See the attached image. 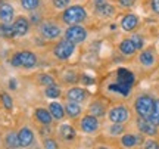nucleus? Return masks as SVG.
Segmentation results:
<instances>
[{"instance_id":"393cba45","label":"nucleus","mask_w":159,"mask_h":149,"mask_svg":"<svg viewBox=\"0 0 159 149\" xmlns=\"http://www.w3.org/2000/svg\"><path fill=\"white\" fill-rule=\"evenodd\" d=\"M61 136H62L65 140H72L75 137V130L68 124H63L61 127Z\"/></svg>"},{"instance_id":"20e7f679","label":"nucleus","mask_w":159,"mask_h":149,"mask_svg":"<svg viewBox=\"0 0 159 149\" xmlns=\"http://www.w3.org/2000/svg\"><path fill=\"white\" fill-rule=\"evenodd\" d=\"M53 52H55L56 58H59V59H68L74 53V43H71V41H68L65 39V40L57 43Z\"/></svg>"},{"instance_id":"f8f14e48","label":"nucleus","mask_w":159,"mask_h":149,"mask_svg":"<svg viewBox=\"0 0 159 149\" xmlns=\"http://www.w3.org/2000/svg\"><path fill=\"white\" fill-rule=\"evenodd\" d=\"M66 98H68L69 100H74V102H83V100L87 98V92L83 90V89H80V87H74V89L68 90Z\"/></svg>"},{"instance_id":"37998d69","label":"nucleus","mask_w":159,"mask_h":149,"mask_svg":"<svg viewBox=\"0 0 159 149\" xmlns=\"http://www.w3.org/2000/svg\"><path fill=\"white\" fill-rule=\"evenodd\" d=\"M105 3H106L105 0H94V5H96V7H97V6H102V5H105Z\"/></svg>"},{"instance_id":"7ed1b4c3","label":"nucleus","mask_w":159,"mask_h":149,"mask_svg":"<svg viewBox=\"0 0 159 149\" xmlns=\"http://www.w3.org/2000/svg\"><path fill=\"white\" fill-rule=\"evenodd\" d=\"M85 37H87V33H85V30L83 27H80V25H72V27H69L66 30V33H65V39L71 43H81V41L85 40Z\"/></svg>"},{"instance_id":"58836bf2","label":"nucleus","mask_w":159,"mask_h":149,"mask_svg":"<svg viewBox=\"0 0 159 149\" xmlns=\"http://www.w3.org/2000/svg\"><path fill=\"white\" fill-rule=\"evenodd\" d=\"M118 2H119V5L124 6V7H131V6L134 5L136 0H118Z\"/></svg>"},{"instance_id":"bb28decb","label":"nucleus","mask_w":159,"mask_h":149,"mask_svg":"<svg viewBox=\"0 0 159 149\" xmlns=\"http://www.w3.org/2000/svg\"><path fill=\"white\" fill-rule=\"evenodd\" d=\"M90 114L94 117H102L105 114V106L102 102H94L90 105Z\"/></svg>"},{"instance_id":"f03ea898","label":"nucleus","mask_w":159,"mask_h":149,"mask_svg":"<svg viewBox=\"0 0 159 149\" xmlns=\"http://www.w3.org/2000/svg\"><path fill=\"white\" fill-rule=\"evenodd\" d=\"M153 102H155V99H152L148 95L140 96L136 100V103H134L136 112L140 117H143V118H148L149 115H150V112H152V109H153Z\"/></svg>"},{"instance_id":"473e14b6","label":"nucleus","mask_w":159,"mask_h":149,"mask_svg":"<svg viewBox=\"0 0 159 149\" xmlns=\"http://www.w3.org/2000/svg\"><path fill=\"white\" fill-rule=\"evenodd\" d=\"M131 41L134 43L136 49H142V47H143V39H142V35L134 34V35H133V39H131Z\"/></svg>"},{"instance_id":"c756f323","label":"nucleus","mask_w":159,"mask_h":149,"mask_svg":"<svg viewBox=\"0 0 159 149\" xmlns=\"http://www.w3.org/2000/svg\"><path fill=\"white\" fill-rule=\"evenodd\" d=\"M6 145L9 148H18L19 146V140H18V134L16 133H9L6 136Z\"/></svg>"},{"instance_id":"79ce46f5","label":"nucleus","mask_w":159,"mask_h":149,"mask_svg":"<svg viewBox=\"0 0 159 149\" xmlns=\"http://www.w3.org/2000/svg\"><path fill=\"white\" fill-rule=\"evenodd\" d=\"M31 21H33L34 24H37L40 21V16L37 15V13H31Z\"/></svg>"},{"instance_id":"f3484780","label":"nucleus","mask_w":159,"mask_h":149,"mask_svg":"<svg viewBox=\"0 0 159 149\" xmlns=\"http://www.w3.org/2000/svg\"><path fill=\"white\" fill-rule=\"evenodd\" d=\"M49 108H50L49 111H50L52 117H53L55 120H62L63 118V115H65V109L62 108V105L53 102V103H50V106H49Z\"/></svg>"},{"instance_id":"412c9836","label":"nucleus","mask_w":159,"mask_h":149,"mask_svg":"<svg viewBox=\"0 0 159 149\" xmlns=\"http://www.w3.org/2000/svg\"><path fill=\"white\" fill-rule=\"evenodd\" d=\"M111 92H119L122 96H127L128 93H130V89L131 87L130 86H125V84H122V83H114V84H109V87H108Z\"/></svg>"},{"instance_id":"c9c22d12","label":"nucleus","mask_w":159,"mask_h":149,"mask_svg":"<svg viewBox=\"0 0 159 149\" xmlns=\"http://www.w3.org/2000/svg\"><path fill=\"white\" fill-rule=\"evenodd\" d=\"M146 149H159V143L155 142V140H146L144 145H143Z\"/></svg>"},{"instance_id":"7c9ffc66","label":"nucleus","mask_w":159,"mask_h":149,"mask_svg":"<svg viewBox=\"0 0 159 149\" xmlns=\"http://www.w3.org/2000/svg\"><path fill=\"white\" fill-rule=\"evenodd\" d=\"M39 83L40 84H43V86H52V84H55V80L52 78L50 75L47 74H43L39 77Z\"/></svg>"},{"instance_id":"a19ab883","label":"nucleus","mask_w":159,"mask_h":149,"mask_svg":"<svg viewBox=\"0 0 159 149\" xmlns=\"http://www.w3.org/2000/svg\"><path fill=\"white\" fill-rule=\"evenodd\" d=\"M9 87H11L12 90L16 89V80H15V78H11V80H9Z\"/></svg>"},{"instance_id":"0eeeda50","label":"nucleus","mask_w":159,"mask_h":149,"mask_svg":"<svg viewBox=\"0 0 159 149\" xmlns=\"http://www.w3.org/2000/svg\"><path fill=\"white\" fill-rule=\"evenodd\" d=\"M13 27V33H15V37H22L28 33L30 30V22L27 21V18L24 16H19L15 19V22L12 24Z\"/></svg>"},{"instance_id":"2f4dec72","label":"nucleus","mask_w":159,"mask_h":149,"mask_svg":"<svg viewBox=\"0 0 159 149\" xmlns=\"http://www.w3.org/2000/svg\"><path fill=\"white\" fill-rule=\"evenodd\" d=\"M2 102H3V106H5L6 109H12V99H11V96L7 95V93H3L2 95Z\"/></svg>"},{"instance_id":"ea45409f","label":"nucleus","mask_w":159,"mask_h":149,"mask_svg":"<svg viewBox=\"0 0 159 149\" xmlns=\"http://www.w3.org/2000/svg\"><path fill=\"white\" fill-rule=\"evenodd\" d=\"M150 6H152V11H153L155 13H158V15H159V0H152Z\"/></svg>"},{"instance_id":"c03bdc74","label":"nucleus","mask_w":159,"mask_h":149,"mask_svg":"<svg viewBox=\"0 0 159 149\" xmlns=\"http://www.w3.org/2000/svg\"><path fill=\"white\" fill-rule=\"evenodd\" d=\"M83 80H84L85 84H90V83H93V80H91V78H89L87 75H84V77H83Z\"/></svg>"},{"instance_id":"cd10ccee","label":"nucleus","mask_w":159,"mask_h":149,"mask_svg":"<svg viewBox=\"0 0 159 149\" xmlns=\"http://www.w3.org/2000/svg\"><path fill=\"white\" fill-rule=\"evenodd\" d=\"M21 5L25 11H35L40 6V0H21Z\"/></svg>"},{"instance_id":"4be33fe9","label":"nucleus","mask_w":159,"mask_h":149,"mask_svg":"<svg viewBox=\"0 0 159 149\" xmlns=\"http://www.w3.org/2000/svg\"><path fill=\"white\" fill-rule=\"evenodd\" d=\"M137 142H140V137H139V136H134V134H125V136H122V139H121V143H122V146H125V148H133V146H136Z\"/></svg>"},{"instance_id":"423d86ee","label":"nucleus","mask_w":159,"mask_h":149,"mask_svg":"<svg viewBox=\"0 0 159 149\" xmlns=\"http://www.w3.org/2000/svg\"><path fill=\"white\" fill-rule=\"evenodd\" d=\"M40 33H41V35H43L44 39H47V40H53V39L59 37V34H61V28L53 22H44V24H41V27H40Z\"/></svg>"},{"instance_id":"9d476101","label":"nucleus","mask_w":159,"mask_h":149,"mask_svg":"<svg viewBox=\"0 0 159 149\" xmlns=\"http://www.w3.org/2000/svg\"><path fill=\"white\" fill-rule=\"evenodd\" d=\"M137 126H139V130L144 134H149V136H155L156 134V126H155L153 123H150L148 118H143L140 117V120L137 121Z\"/></svg>"},{"instance_id":"b1692460","label":"nucleus","mask_w":159,"mask_h":149,"mask_svg":"<svg viewBox=\"0 0 159 149\" xmlns=\"http://www.w3.org/2000/svg\"><path fill=\"white\" fill-rule=\"evenodd\" d=\"M148 120L150 121V123H153L156 127L159 126V99H156L153 102V109H152L150 115L148 117Z\"/></svg>"},{"instance_id":"a211bd4d","label":"nucleus","mask_w":159,"mask_h":149,"mask_svg":"<svg viewBox=\"0 0 159 149\" xmlns=\"http://www.w3.org/2000/svg\"><path fill=\"white\" fill-rule=\"evenodd\" d=\"M119 50H121V53H124L125 56H130L137 49L131 40H124V41H121V44H119Z\"/></svg>"},{"instance_id":"4468645a","label":"nucleus","mask_w":159,"mask_h":149,"mask_svg":"<svg viewBox=\"0 0 159 149\" xmlns=\"http://www.w3.org/2000/svg\"><path fill=\"white\" fill-rule=\"evenodd\" d=\"M118 83H122L125 86H133V83H134V75L131 71L128 69H124L121 68L118 69Z\"/></svg>"},{"instance_id":"e433bc0d","label":"nucleus","mask_w":159,"mask_h":149,"mask_svg":"<svg viewBox=\"0 0 159 149\" xmlns=\"http://www.w3.org/2000/svg\"><path fill=\"white\" fill-rule=\"evenodd\" d=\"M11 63L13 67H21V56H19V53H15L11 59Z\"/></svg>"},{"instance_id":"ddd939ff","label":"nucleus","mask_w":159,"mask_h":149,"mask_svg":"<svg viewBox=\"0 0 159 149\" xmlns=\"http://www.w3.org/2000/svg\"><path fill=\"white\" fill-rule=\"evenodd\" d=\"M0 19H2V22H11L13 19V7L9 3L0 5Z\"/></svg>"},{"instance_id":"72a5a7b5","label":"nucleus","mask_w":159,"mask_h":149,"mask_svg":"<svg viewBox=\"0 0 159 149\" xmlns=\"http://www.w3.org/2000/svg\"><path fill=\"white\" fill-rule=\"evenodd\" d=\"M109 132H111V134H119L122 132V124L121 123H114V126L109 128Z\"/></svg>"},{"instance_id":"4c0bfd02","label":"nucleus","mask_w":159,"mask_h":149,"mask_svg":"<svg viewBox=\"0 0 159 149\" xmlns=\"http://www.w3.org/2000/svg\"><path fill=\"white\" fill-rule=\"evenodd\" d=\"M44 148H49V149H56L57 145L55 140H50V139H47V140H44Z\"/></svg>"},{"instance_id":"dca6fc26","label":"nucleus","mask_w":159,"mask_h":149,"mask_svg":"<svg viewBox=\"0 0 159 149\" xmlns=\"http://www.w3.org/2000/svg\"><path fill=\"white\" fill-rule=\"evenodd\" d=\"M137 24H139V19L136 15H127L122 18L121 25H122V30H125V31H133L137 27Z\"/></svg>"},{"instance_id":"2eb2a0df","label":"nucleus","mask_w":159,"mask_h":149,"mask_svg":"<svg viewBox=\"0 0 159 149\" xmlns=\"http://www.w3.org/2000/svg\"><path fill=\"white\" fill-rule=\"evenodd\" d=\"M35 118H37V121L39 123H41L43 126H49L52 123V114L50 111H47V109H43V108H39L37 111H35Z\"/></svg>"},{"instance_id":"6ab92c4d","label":"nucleus","mask_w":159,"mask_h":149,"mask_svg":"<svg viewBox=\"0 0 159 149\" xmlns=\"http://www.w3.org/2000/svg\"><path fill=\"white\" fill-rule=\"evenodd\" d=\"M140 63L142 65H144V67H152L155 62V55H153V52L152 50H144L140 55Z\"/></svg>"},{"instance_id":"9b49d317","label":"nucleus","mask_w":159,"mask_h":149,"mask_svg":"<svg viewBox=\"0 0 159 149\" xmlns=\"http://www.w3.org/2000/svg\"><path fill=\"white\" fill-rule=\"evenodd\" d=\"M19 56H21V67L24 68H33L35 67V63H37V58L33 52H21L19 53Z\"/></svg>"},{"instance_id":"c85d7f7f","label":"nucleus","mask_w":159,"mask_h":149,"mask_svg":"<svg viewBox=\"0 0 159 149\" xmlns=\"http://www.w3.org/2000/svg\"><path fill=\"white\" fill-rule=\"evenodd\" d=\"M46 96L47 98H52V99H56L61 96V90H59V87L56 84H52V86H47L46 89Z\"/></svg>"},{"instance_id":"39448f33","label":"nucleus","mask_w":159,"mask_h":149,"mask_svg":"<svg viewBox=\"0 0 159 149\" xmlns=\"http://www.w3.org/2000/svg\"><path fill=\"white\" fill-rule=\"evenodd\" d=\"M130 118V112H128V109L122 106V105H119V106H115L109 111V120L112 121V123H125V121Z\"/></svg>"},{"instance_id":"f704fd0d","label":"nucleus","mask_w":159,"mask_h":149,"mask_svg":"<svg viewBox=\"0 0 159 149\" xmlns=\"http://www.w3.org/2000/svg\"><path fill=\"white\" fill-rule=\"evenodd\" d=\"M69 2H71V0H53V5H55V7H57V9H63V7H66V6L69 5Z\"/></svg>"},{"instance_id":"1a4fd4ad","label":"nucleus","mask_w":159,"mask_h":149,"mask_svg":"<svg viewBox=\"0 0 159 149\" xmlns=\"http://www.w3.org/2000/svg\"><path fill=\"white\" fill-rule=\"evenodd\" d=\"M97 127H99V123H97L94 115H87V117H84V118L81 120V128H83L84 133L96 132Z\"/></svg>"},{"instance_id":"aec40b11","label":"nucleus","mask_w":159,"mask_h":149,"mask_svg":"<svg viewBox=\"0 0 159 149\" xmlns=\"http://www.w3.org/2000/svg\"><path fill=\"white\" fill-rule=\"evenodd\" d=\"M65 111H66V114L69 117H78L80 112H81V106H80V102H74V100H71L69 103H66V106H65Z\"/></svg>"},{"instance_id":"f257e3e1","label":"nucleus","mask_w":159,"mask_h":149,"mask_svg":"<svg viewBox=\"0 0 159 149\" xmlns=\"http://www.w3.org/2000/svg\"><path fill=\"white\" fill-rule=\"evenodd\" d=\"M63 22L69 24V25H75V24L83 22L85 19V11L81 6H71L62 15Z\"/></svg>"},{"instance_id":"a878e982","label":"nucleus","mask_w":159,"mask_h":149,"mask_svg":"<svg viewBox=\"0 0 159 149\" xmlns=\"http://www.w3.org/2000/svg\"><path fill=\"white\" fill-rule=\"evenodd\" d=\"M0 34L6 37V39H12L15 37V33H13V27H12L9 22H3L0 25Z\"/></svg>"},{"instance_id":"5701e85b","label":"nucleus","mask_w":159,"mask_h":149,"mask_svg":"<svg viewBox=\"0 0 159 149\" xmlns=\"http://www.w3.org/2000/svg\"><path fill=\"white\" fill-rule=\"evenodd\" d=\"M96 13H99L100 16H112L115 13V7L108 5V3H105V5H102V6H97Z\"/></svg>"},{"instance_id":"6e6552de","label":"nucleus","mask_w":159,"mask_h":149,"mask_svg":"<svg viewBox=\"0 0 159 149\" xmlns=\"http://www.w3.org/2000/svg\"><path fill=\"white\" fill-rule=\"evenodd\" d=\"M18 140H19V146L27 148V146H30L34 142V134H33V132L30 130L28 127H24L18 133Z\"/></svg>"}]
</instances>
